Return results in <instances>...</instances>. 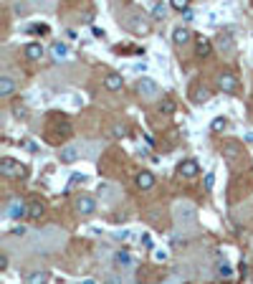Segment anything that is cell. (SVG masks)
Here are the masks:
<instances>
[{
  "instance_id": "obj_1",
  "label": "cell",
  "mask_w": 253,
  "mask_h": 284,
  "mask_svg": "<svg viewBox=\"0 0 253 284\" xmlns=\"http://www.w3.org/2000/svg\"><path fill=\"white\" fill-rule=\"evenodd\" d=\"M122 26H124L129 33H134V36H144V33H149V18L142 13V10H137V8H132V10H127L124 15H122Z\"/></svg>"
},
{
  "instance_id": "obj_2",
  "label": "cell",
  "mask_w": 253,
  "mask_h": 284,
  "mask_svg": "<svg viewBox=\"0 0 253 284\" xmlns=\"http://www.w3.org/2000/svg\"><path fill=\"white\" fill-rule=\"evenodd\" d=\"M137 91H139V97H142V99H155V97L160 94V86H157V81H155V79L142 76V79L137 81Z\"/></svg>"
},
{
  "instance_id": "obj_3",
  "label": "cell",
  "mask_w": 253,
  "mask_h": 284,
  "mask_svg": "<svg viewBox=\"0 0 253 284\" xmlns=\"http://www.w3.org/2000/svg\"><path fill=\"white\" fill-rule=\"evenodd\" d=\"M218 89L225 91V94H236L238 91V79L231 71H220L218 74Z\"/></svg>"
},
{
  "instance_id": "obj_4",
  "label": "cell",
  "mask_w": 253,
  "mask_h": 284,
  "mask_svg": "<svg viewBox=\"0 0 253 284\" xmlns=\"http://www.w3.org/2000/svg\"><path fill=\"white\" fill-rule=\"evenodd\" d=\"M0 173L5 178H18V175H23V165L15 157H3L0 160Z\"/></svg>"
},
{
  "instance_id": "obj_5",
  "label": "cell",
  "mask_w": 253,
  "mask_h": 284,
  "mask_svg": "<svg viewBox=\"0 0 253 284\" xmlns=\"http://www.w3.org/2000/svg\"><path fill=\"white\" fill-rule=\"evenodd\" d=\"M43 54H46V49H43V43H41V41H28V43H26V49H23L26 61H41V59H43Z\"/></svg>"
},
{
  "instance_id": "obj_6",
  "label": "cell",
  "mask_w": 253,
  "mask_h": 284,
  "mask_svg": "<svg viewBox=\"0 0 253 284\" xmlns=\"http://www.w3.org/2000/svg\"><path fill=\"white\" fill-rule=\"evenodd\" d=\"M73 206H76V213H79V216H91V213L96 211L94 196H79V198L73 201Z\"/></svg>"
},
{
  "instance_id": "obj_7",
  "label": "cell",
  "mask_w": 253,
  "mask_h": 284,
  "mask_svg": "<svg viewBox=\"0 0 253 284\" xmlns=\"http://www.w3.org/2000/svg\"><path fill=\"white\" fill-rule=\"evenodd\" d=\"M5 216L8 218H23V216H28V206L23 203V201H10L8 203V208H5Z\"/></svg>"
},
{
  "instance_id": "obj_8",
  "label": "cell",
  "mask_w": 253,
  "mask_h": 284,
  "mask_svg": "<svg viewBox=\"0 0 253 284\" xmlns=\"http://www.w3.org/2000/svg\"><path fill=\"white\" fill-rule=\"evenodd\" d=\"M102 84H104V89H107V91H122L124 79H122V74H114V71H112V74H107V76H104V81H102Z\"/></svg>"
},
{
  "instance_id": "obj_9",
  "label": "cell",
  "mask_w": 253,
  "mask_h": 284,
  "mask_svg": "<svg viewBox=\"0 0 253 284\" xmlns=\"http://www.w3.org/2000/svg\"><path fill=\"white\" fill-rule=\"evenodd\" d=\"M190 41H192V33H190L188 26H178V28L172 31V43H175V46H188Z\"/></svg>"
},
{
  "instance_id": "obj_10",
  "label": "cell",
  "mask_w": 253,
  "mask_h": 284,
  "mask_svg": "<svg viewBox=\"0 0 253 284\" xmlns=\"http://www.w3.org/2000/svg\"><path fill=\"white\" fill-rule=\"evenodd\" d=\"M79 147L76 145H63L61 147V152H59V160H61L63 165H71V162H76L79 160Z\"/></svg>"
},
{
  "instance_id": "obj_11",
  "label": "cell",
  "mask_w": 253,
  "mask_h": 284,
  "mask_svg": "<svg viewBox=\"0 0 253 284\" xmlns=\"http://www.w3.org/2000/svg\"><path fill=\"white\" fill-rule=\"evenodd\" d=\"M175 218H178V221H180V223H183V221H185V223H188V226H195V211H192V208H190L188 203H180V206H178V208H175Z\"/></svg>"
},
{
  "instance_id": "obj_12",
  "label": "cell",
  "mask_w": 253,
  "mask_h": 284,
  "mask_svg": "<svg viewBox=\"0 0 253 284\" xmlns=\"http://www.w3.org/2000/svg\"><path fill=\"white\" fill-rule=\"evenodd\" d=\"M178 173H180L183 178H195V175L200 173V162H197V160H183L180 168H178Z\"/></svg>"
},
{
  "instance_id": "obj_13",
  "label": "cell",
  "mask_w": 253,
  "mask_h": 284,
  "mask_svg": "<svg viewBox=\"0 0 253 284\" xmlns=\"http://www.w3.org/2000/svg\"><path fill=\"white\" fill-rule=\"evenodd\" d=\"M190 99H192V104H203V102L210 99V89L203 86V84H195L192 91H190Z\"/></svg>"
},
{
  "instance_id": "obj_14",
  "label": "cell",
  "mask_w": 253,
  "mask_h": 284,
  "mask_svg": "<svg viewBox=\"0 0 253 284\" xmlns=\"http://www.w3.org/2000/svg\"><path fill=\"white\" fill-rule=\"evenodd\" d=\"M155 183H157V180H155V175H152L149 170H142V173L137 175V188H139V191H152Z\"/></svg>"
},
{
  "instance_id": "obj_15",
  "label": "cell",
  "mask_w": 253,
  "mask_h": 284,
  "mask_svg": "<svg viewBox=\"0 0 253 284\" xmlns=\"http://www.w3.org/2000/svg\"><path fill=\"white\" fill-rule=\"evenodd\" d=\"M13 91H15V79L8 76V74H3L0 76V97H10Z\"/></svg>"
},
{
  "instance_id": "obj_16",
  "label": "cell",
  "mask_w": 253,
  "mask_h": 284,
  "mask_svg": "<svg viewBox=\"0 0 253 284\" xmlns=\"http://www.w3.org/2000/svg\"><path fill=\"white\" fill-rule=\"evenodd\" d=\"M223 157L231 160V162H236V160L241 157V145H238V142H228V145H223Z\"/></svg>"
},
{
  "instance_id": "obj_17",
  "label": "cell",
  "mask_w": 253,
  "mask_h": 284,
  "mask_svg": "<svg viewBox=\"0 0 253 284\" xmlns=\"http://www.w3.org/2000/svg\"><path fill=\"white\" fill-rule=\"evenodd\" d=\"M46 282H48V272H43V269H36V272H31L26 277V284H46Z\"/></svg>"
},
{
  "instance_id": "obj_18",
  "label": "cell",
  "mask_w": 253,
  "mask_h": 284,
  "mask_svg": "<svg viewBox=\"0 0 253 284\" xmlns=\"http://www.w3.org/2000/svg\"><path fill=\"white\" fill-rule=\"evenodd\" d=\"M210 51H213V43H210L208 38H200L197 46H195V54H197L200 59H205V56H210Z\"/></svg>"
},
{
  "instance_id": "obj_19",
  "label": "cell",
  "mask_w": 253,
  "mask_h": 284,
  "mask_svg": "<svg viewBox=\"0 0 253 284\" xmlns=\"http://www.w3.org/2000/svg\"><path fill=\"white\" fill-rule=\"evenodd\" d=\"M51 56H54V61H63V59H68V46H66V43H54Z\"/></svg>"
},
{
  "instance_id": "obj_20",
  "label": "cell",
  "mask_w": 253,
  "mask_h": 284,
  "mask_svg": "<svg viewBox=\"0 0 253 284\" xmlns=\"http://www.w3.org/2000/svg\"><path fill=\"white\" fill-rule=\"evenodd\" d=\"M114 262H117L119 267H124V269H132V267H134V259H132V254H129V251H117Z\"/></svg>"
},
{
  "instance_id": "obj_21",
  "label": "cell",
  "mask_w": 253,
  "mask_h": 284,
  "mask_svg": "<svg viewBox=\"0 0 253 284\" xmlns=\"http://www.w3.org/2000/svg\"><path fill=\"white\" fill-rule=\"evenodd\" d=\"M43 216V203L41 201H33V203H28V218H41Z\"/></svg>"
},
{
  "instance_id": "obj_22",
  "label": "cell",
  "mask_w": 253,
  "mask_h": 284,
  "mask_svg": "<svg viewBox=\"0 0 253 284\" xmlns=\"http://www.w3.org/2000/svg\"><path fill=\"white\" fill-rule=\"evenodd\" d=\"M167 10H170V8H167L165 3H155V5H152V15H155L157 20H162V18H167Z\"/></svg>"
},
{
  "instance_id": "obj_23",
  "label": "cell",
  "mask_w": 253,
  "mask_h": 284,
  "mask_svg": "<svg viewBox=\"0 0 253 284\" xmlns=\"http://www.w3.org/2000/svg\"><path fill=\"white\" fill-rule=\"evenodd\" d=\"M218 277H223V279H231V277H233V269H231L228 262H220V264H218Z\"/></svg>"
},
{
  "instance_id": "obj_24",
  "label": "cell",
  "mask_w": 253,
  "mask_h": 284,
  "mask_svg": "<svg viewBox=\"0 0 253 284\" xmlns=\"http://www.w3.org/2000/svg\"><path fill=\"white\" fill-rule=\"evenodd\" d=\"M225 125H228V122H225V117H215V120H213V125H210V130H213V132H223V130H225Z\"/></svg>"
},
{
  "instance_id": "obj_25",
  "label": "cell",
  "mask_w": 253,
  "mask_h": 284,
  "mask_svg": "<svg viewBox=\"0 0 253 284\" xmlns=\"http://www.w3.org/2000/svg\"><path fill=\"white\" fill-rule=\"evenodd\" d=\"M233 49H236V46H233V41H231L228 36H225V38L220 36V51H225V54H233Z\"/></svg>"
},
{
  "instance_id": "obj_26",
  "label": "cell",
  "mask_w": 253,
  "mask_h": 284,
  "mask_svg": "<svg viewBox=\"0 0 253 284\" xmlns=\"http://www.w3.org/2000/svg\"><path fill=\"white\" fill-rule=\"evenodd\" d=\"M175 112V104L170 102V99H165L162 104H160V114H172Z\"/></svg>"
},
{
  "instance_id": "obj_27",
  "label": "cell",
  "mask_w": 253,
  "mask_h": 284,
  "mask_svg": "<svg viewBox=\"0 0 253 284\" xmlns=\"http://www.w3.org/2000/svg\"><path fill=\"white\" fill-rule=\"evenodd\" d=\"M172 8H175V10H185V13H188V3H185V0H172Z\"/></svg>"
},
{
  "instance_id": "obj_28",
  "label": "cell",
  "mask_w": 253,
  "mask_h": 284,
  "mask_svg": "<svg viewBox=\"0 0 253 284\" xmlns=\"http://www.w3.org/2000/svg\"><path fill=\"white\" fill-rule=\"evenodd\" d=\"M213 183H215V175H213V173H208V175H205V188L210 191V188H213Z\"/></svg>"
},
{
  "instance_id": "obj_29",
  "label": "cell",
  "mask_w": 253,
  "mask_h": 284,
  "mask_svg": "<svg viewBox=\"0 0 253 284\" xmlns=\"http://www.w3.org/2000/svg\"><path fill=\"white\" fill-rule=\"evenodd\" d=\"M112 132H114V137H124V135H127V130L122 127V125H117V127H114Z\"/></svg>"
},
{
  "instance_id": "obj_30",
  "label": "cell",
  "mask_w": 253,
  "mask_h": 284,
  "mask_svg": "<svg viewBox=\"0 0 253 284\" xmlns=\"http://www.w3.org/2000/svg\"><path fill=\"white\" fill-rule=\"evenodd\" d=\"M13 114L15 117H26V107H13Z\"/></svg>"
},
{
  "instance_id": "obj_31",
  "label": "cell",
  "mask_w": 253,
  "mask_h": 284,
  "mask_svg": "<svg viewBox=\"0 0 253 284\" xmlns=\"http://www.w3.org/2000/svg\"><path fill=\"white\" fill-rule=\"evenodd\" d=\"M84 180H86L84 175H73V178H71V185H76V183H84Z\"/></svg>"
},
{
  "instance_id": "obj_32",
  "label": "cell",
  "mask_w": 253,
  "mask_h": 284,
  "mask_svg": "<svg viewBox=\"0 0 253 284\" xmlns=\"http://www.w3.org/2000/svg\"><path fill=\"white\" fill-rule=\"evenodd\" d=\"M0 269H8V256H5V254L0 256Z\"/></svg>"
},
{
  "instance_id": "obj_33",
  "label": "cell",
  "mask_w": 253,
  "mask_h": 284,
  "mask_svg": "<svg viewBox=\"0 0 253 284\" xmlns=\"http://www.w3.org/2000/svg\"><path fill=\"white\" fill-rule=\"evenodd\" d=\"M129 236H132V233H129V231H124V233H122V231H119V233H117V239H124V241H127V239H129Z\"/></svg>"
},
{
  "instance_id": "obj_34",
  "label": "cell",
  "mask_w": 253,
  "mask_h": 284,
  "mask_svg": "<svg viewBox=\"0 0 253 284\" xmlns=\"http://www.w3.org/2000/svg\"><path fill=\"white\" fill-rule=\"evenodd\" d=\"M81 284H96V282H94V279H84Z\"/></svg>"
},
{
  "instance_id": "obj_35",
  "label": "cell",
  "mask_w": 253,
  "mask_h": 284,
  "mask_svg": "<svg viewBox=\"0 0 253 284\" xmlns=\"http://www.w3.org/2000/svg\"><path fill=\"white\" fill-rule=\"evenodd\" d=\"M246 142H251L253 145V135H246Z\"/></svg>"
}]
</instances>
